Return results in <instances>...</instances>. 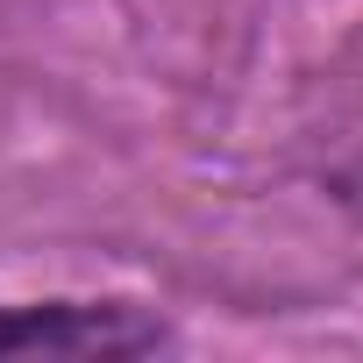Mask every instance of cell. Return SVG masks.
Masks as SVG:
<instances>
[{
  "label": "cell",
  "instance_id": "cell-1",
  "mask_svg": "<svg viewBox=\"0 0 363 363\" xmlns=\"http://www.w3.org/2000/svg\"><path fill=\"white\" fill-rule=\"evenodd\" d=\"M164 328L143 320L135 306H0V349H65V356H128L157 349Z\"/></svg>",
  "mask_w": 363,
  "mask_h": 363
}]
</instances>
